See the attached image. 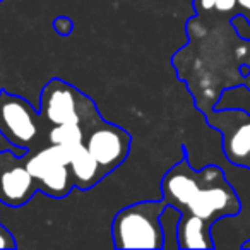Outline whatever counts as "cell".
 Segmentation results:
<instances>
[{"mask_svg":"<svg viewBox=\"0 0 250 250\" xmlns=\"http://www.w3.org/2000/svg\"><path fill=\"white\" fill-rule=\"evenodd\" d=\"M178 243L180 249H214L211 238V225L190 212H182L178 226Z\"/></svg>","mask_w":250,"mask_h":250,"instance_id":"obj_10","label":"cell"},{"mask_svg":"<svg viewBox=\"0 0 250 250\" xmlns=\"http://www.w3.org/2000/svg\"><path fill=\"white\" fill-rule=\"evenodd\" d=\"M53 28L57 29L59 35L67 36V35H70V31H72V21L67 18H59L55 22H53Z\"/></svg>","mask_w":250,"mask_h":250,"instance_id":"obj_16","label":"cell"},{"mask_svg":"<svg viewBox=\"0 0 250 250\" xmlns=\"http://www.w3.org/2000/svg\"><path fill=\"white\" fill-rule=\"evenodd\" d=\"M231 26L235 29L236 36L243 42H250V18L243 14H236L231 18Z\"/></svg>","mask_w":250,"mask_h":250,"instance_id":"obj_14","label":"cell"},{"mask_svg":"<svg viewBox=\"0 0 250 250\" xmlns=\"http://www.w3.org/2000/svg\"><path fill=\"white\" fill-rule=\"evenodd\" d=\"M46 139H48L50 144H62L65 147H72L84 143V130L77 124L50 125Z\"/></svg>","mask_w":250,"mask_h":250,"instance_id":"obj_12","label":"cell"},{"mask_svg":"<svg viewBox=\"0 0 250 250\" xmlns=\"http://www.w3.org/2000/svg\"><path fill=\"white\" fill-rule=\"evenodd\" d=\"M24 163L38 184V190L48 197L62 199L70 194L76 185L70 173V149L62 144H50L42 149L28 151Z\"/></svg>","mask_w":250,"mask_h":250,"instance_id":"obj_4","label":"cell"},{"mask_svg":"<svg viewBox=\"0 0 250 250\" xmlns=\"http://www.w3.org/2000/svg\"><path fill=\"white\" fill-rule=\"evenodd\" d=\"M236 2H238V7H242L243 11L250 12V0H236Z\"/></svg>","mask_w":250,"mask_h":250,"instance_id":"obj_19","label":"cell"},{"mask_svg":"<svg viewBox=\"0 0 250 250\" xmlns=\"http://www.w3.org/2000/svg\"><path fill=\"white\" fill-rule=\"evenodd\" d=\"M26 153L18 147L0 151V202L11 208L24 206L38 190V184L26 168Z\"/></svg>","mask_w":250,"mask_h":250,"instance_id":"obj_8","label":"cell"},{"mask_svg":"<svg viewBox=\"0 0 250 250\" xmlns=\"http://www.w3.org/2000/svg\"><path fill=\"white\" fill-rule=\"evenodd\" d=\"M70 149V173L74 178V185L81 190H87V188L94 187L100 184L106 175L96 163L93 154L87 151L84 143L77 144V146L69 147Z\"/></svg>","mask_w":250,"mask_h":250,"instance_id":"obj_9","label":"cell"},{"mask_svg":"<svg viewBox=\"0 0 250 250\" xmlns=\"http://www.w3.org/2000/svg\"><path fill=\"white\" fill-rule=\"evenodd\" d=\"M214 2L216 0H199V7L209 11V9H214Z\"/></svg>","mask_w":250,"mask_h":250,"instance_id":"obj_18","label":"cell"},{"mask_svg":"<svg viewBox=\"0 0 250 250\" xmlns=\"http://www.w3.org/2000/svg\"><path fill=\"white\" fill-rule=\"evenodd\" d=\"M165 199L141 201L120 209L111 221L115 249H163V229L160 214Z\"/></svg>","mask_w":250,"mask_h":250,"instance_id":"obj_2","label":"cell"},{"mask_svg":"<svg viewBox=\"0 0 250 250\" xmlns=\"http://www.w3.org/2000/svg\"><path fill=\"white\" fill-rule=\"evenodd\" d=\"M161 192L167 204L199 216L211 226L219 219L236 216L242 209V202L221 168L209 165L197 171L187 158L167 171Z\"/></svg>","mask_w":250,"mask_h":250,"instance_id":"obj_1","label":"cell"},{"mask_svg":"<svg viewBox=\"0 0 250 250\" xmlns=\"http://www.w3.org/2000/svg\"><path fill=\"white\" fill-rule=\"evenodd\" d=\"M238 5L236 0H216L214 2V9L218 12H229Z\"/></svg>","mask_w":250,"mask_h":250,"instance_id":"obj_17","label":"cell"},{"mask_svg":"<svg viewBox=\"0 0 250 250\" xmlns=\"http://www.w3.org/2000/svg\"><path fill=\"white\" fill-rule=\"evenodd\" d=\"M43 122L28 100L0 89V134L12 147L31 151L40 141Z\"/></svg>","mask_w":250,"mask_h":250,"instance_id":"obj_5","label":"cell"},{"mask_svg":"<svg viewBox=\"0 0 250 250\" xmlns=\"http://www.w3.org/2000/svg\"><path fill=\"white\" fill-rule=\"evenodd\" d=\"M212 129L221 132L223 151L231 165L250 170V113L240 108H221L208 113Z\"/></svg>","mask_w":250,"mask_h":250,"instance_id":"obj_6","label":"cell"},{"mask_svg":"<svg viewBox=\"0 0 250 250\" xmlns=\"http://www.w3.org/2000/svg\"><path fill=\"white\" fill-rule=\"evenodd\" d=\"M16 247L18 243H16L12 233L0 223V249H16Z\"/></svg>","mask_w":250,"mask_h":250,"instance_id":"obj_15","label":"cell"},{"mask_svg":"<svg viewBox=\"0 0 250 250\" xmlns=\"http://www.w3.org/2000/svg\"><path fill=\"white\" fill-rule=\"evenodd\" d=\"M182 211L173 204H167L160 214L161 229H163V249H180L178 243V226H180Z\"/></svg>","mask_w":250,"mask_h":250,"instance_id":"obj_11","label":"cell"},{"mask_svg":"<svg viewBox=\"0 0 250 250\" xmlns=\"http://www.w3.org/2000/svg\"><path fill=\"white\" fill-rule=\"evenodd\" d=\"M216 110L221 108H240L250 113V87L238 86V87H229V89L223 91L221 98L216 103Z\"/></svg>","mask_w":250,"mask_h":250,"instance_id":"obj_13","label":"cell"},{"mask_svg":"<svg viewBox=\"0 0 250 250\" xmlns=\"http://www.w3.org/2000/svg\"><path fill=\"white\" fill-rule=\"evenodd\" d=\"M240 249H243V250H250V236L245 240V242H242V245H240Z\"/></svg>","mask_w":250,"mask_h":250,"instance_id":"obj_20","label":"cell"},{"mask_svg":"<svg viewBox=\"0 0 250 250\" xmlns=\"http://www.w3.org/2000/svg\"><path fill=\"white\" fill-rule=\"evenodd\" d=\"M130 143L132 137L127 130L104 120H100L84 134V146L93 154L104 175L113 171L127 160Z\"/></svg>","mask_w":250,"mask_h":250,"instance_id":"obj_7","label":"cell"},{"mask_svg":"<svg viewBox=\"0 0 250 250\" xmlns=\"http://www.w3.org/2000/svg\"><path fill=\"white\" fill-rule=\"evenodd\" d=\"M40 115L48 125L77 124L84 134L103 120L89 96L59 77L50 79L43 87Z\"/></svg>","mask_w":250,"mask_h":250,"instance_id":"obj_3","label":"cell"}]
</instances>
